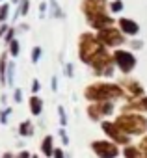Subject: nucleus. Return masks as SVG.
<instances>
[{"label":"nucleus","instance_id":"f257e3e1","mask_svg":"<svg viewBox=\"0 0 147 158\" xmlns=\"http://www.w3.org/2000/svg\"><path fill=\"white\" fill-rule=\"evenodd\" d=\"M84 99L88 102H116L125 99V89L117 84V82H104V80H97L91 82L90 86L84 88Z\"/></svg>","mask_w":147,"mask_h":158},{"label":"nucleus","instance_id":"f03ea898","mask_svg":"<svg viewBox=\"0 0 147 158\" xmlns=\"http://www.w3.org/2000/svg\"><path fill=\"white\" fill-rule=\"evenodd\" d=\"M116 125L127 136H145L147 134V117L138 112H121L116 119Z\"/></svg>","mask_w":147,"mask_h":158},{"label":"nucleus","instance_id":"7ed1b4c3","mask_svg":"<svg viewBox=\"0 0 147 158\" xmlns=\"http://www.w3.org/2000/svg\"><path fill=\"white\" fill-rule=\"evenodd\" d=\"M104 48V45L97 39L95 32H82L77 39V54H78V60L82 63H90L101 50Z\"/></svg>","mask_w":147,"mask_h":158},{"label":"nucleus","instance_id":"20e7f679","mask_svg":"<svg viewBox=\"0 0 147 158\" xmlns=\"http://www.w3.org/2000/svg\"><path fill=\"white\" fill-rule=\"evenodd\" d=\"M88 67L91 69V73L97 78H112L116 74V71H117V67L114 63V54L106 47L88 63Z\"/></svg>","mask_w":147,"mask_h":158},{"label":"nucleus","instance_id":"39448f33","mask_svg":"<svg viewBox=\"0 0 147 158\" xmlns=\"http://www.w3.org/2000/svg\"><path fill=\"white\" fill-rule=\"evenodd\" d=\"M95 35L106 48H121L123 45L128 43V37L117 26H108L104 30H99V32H95Z\"/></svg>","mask_w":147,"mask_h":158},{"label":"nucleus","instance_id":"423d86ee","mask_svg":"<svg viewBox=\"0 0 147 158\" xmlns=\"http://www.w3.org/2000/svg\"><path fill=\"white\" fill-rule=\"evenodd\" d=\"M112 54H114V63H116L117 71L123 76H130V73L138 65V58L134 56V52L127 50V48H114Z\"/></svg>","mask_w":147,"mask_h":158},{"label":"nucleus","instance_id":"0eeeda50","mask_svg":"<svg viewBox=\"0 0 147 158\" xmlns=\"http://www.w3.org/2000/svg\"><path fill=\"white\" fill-rule=\"evenodd\" d=\"M116 112V102H88L86 114L93 123H101L106 117L114 115Z\"/></svg>","mask_w":147,"mask_h":158},{"label":"nucleus","instance_id":"6e6552de","mask_svg":"<svg viewBox=\"0 0 147 158\" xmlns=\"http://www.w3.org/2000/svg\"><path fill=\"white\" fill-rule=\"evenodd\" d=\"M101 130L104 132V136L108 138V139H112L114 143H117L119 147H127V145H130V136H127L117 125H116V121H108V119H104V121H101Z\"/></svg>","mask_w":147,"mask_h":158},{"label":"nucleus","instance_id":"1a4fd4ad","mask_svg":"<svg viewBox=\"0 0 147 158\" xmlns=\"http://www.w3.org/2000/svg\"><path fill=\"white\" fill-rule=\"evenodd\" d=\"M90 147L97 158H117L121 154L119 145L114 143L112 139H95L90 143Z\"/></svg>","mask_w":147,"mask_h":158},{"label":"nucleus","instance_id":"9d476101","mask_svg":"<svg viewBox=\"0 0 147 158\" xmlns=\"http://www.w3.org/2000/svg\"><path fill=\"white\" fill-rule=\"evenodd\" d=\"M117 84L125 89L127 101H134V99H140V97L145 95V88L141 86V82H138L136 78H132V76H121L117 80Z\"/></svg>","mask_w":147,"mask_h":158},{"label":"nucleus","instance_id":"9b49d317","mask_svg":"<svg viewBox=\"0 0 147 158\" xmlns=\"http://www.w3.org/2000/svg\"><path fill=\"white\" fill-rule=\"evenodd\" d=\"M80 11H82L84 19H91V17H97V15L110 13L108 11V0H82Z\"/></svg>","mask_w":147,"mask_h":158},{"label":"nucleus","instance_id":"f8f14e48","mask_svg":"<svg viewBox=\"0 0 147 158\" xmlns=\"http://www.w3.org/2000/svg\"><path fill=\"white\" fill-rule=\"evenodd\" d=\"M116 26L127 35V37H140V32H141V26L138 24V21H134L132 17H125V15H119V19L116 21Z\"/></svg>","mask_w":147,"mask_h":158},{"label":"nucleus","instance_id":"ddd939ff","mask_svg":"<svg viewBox=\"0 0 147 158\" xmlns=\"http://www.w3.org/2000/svg\"><path fill=\"white\" fill-rule=\"evenodd\" d=\"M116 17L110 15V13H104V15H97V17H91V19H86V24L91 32H99V30H104L108 26H116Z\"/></svg>","mask_w":147,"mask_h":158},{"label":"nucleus","instance_id":"4468645a","mask_svg":"<svg viewBox=\"0 0 147 158\" xmlns=\"http://www.w3.org/2000/svg\"><path fill=\"white\" fill-rule=\"evenodd\" d=\"M121 112H138V114H147V95L134 99V101H127L121 106Z\"/></svg>","mask_w":147,"mask_h":158},{"label":"nucleus","instance_id":"2eb2a0df","mask_svg":"<svg viewBox=\"0 0 147 158\" xmlns=\"http://www.w3.org/2000/svg\"><path fill=\"white\" fill-rule=\"evenodd\" d=\"M43 108H45L43 99L39 95H30V99H28V110H30V114L34 117H39L43 114Z\"/></svg>","mask_w":147,"mask_h":158},{"label":"nucleus","instance_id":"dca6fc26","mask_svg":"<svg viewBox=\"0 0 147 158\" xmlns=\"http://www.w3.org/2000/svg\"><path fill=\"white\" fill-rule=\"evenodd\" d=\"M8 65H10V54L8 50L0 52V86H8V80H6V74H8Z\"/></svg>","mask_w":147,"mask_h":158},{"label":"nucleus","instance_id":"f3484780","mask_svg":"<svg viewBox=\"0 0 147 158\" xmlns=\"http://www.w3.org/2000/svg\"><path fill=\"white\" fill-rule=\"evenodd\" d=\"M28 15H30V0H23L19 6H15V11H13L11 21L17 24L21 21V17H28Z\"/></svg>","mask_w":147,"mask_h":158},{"label":"nucleus","instance_id":"a211bd4d","mask_svg":"<svg viewBox=\"0 0 147 158\" xmlns=\"http://www.w3.org/2000/svg\"><path fill=\"white\" fill-rule=\"evenodd\" d=\"M41 154L45 156V158H52V154H54V138L50 136V134H47L43 139H41Z\"/></svg>","mask_w":147,"mask_h":158},{"label":"nucleus","instance_id":"6ab92c4d","mask_svg":"<svg viewBox=\"0 0 147 158\" xmlns=\"http://www.w3.org/2000/svg\"><path fill=\"white\" fill-rule=\"evenodd\" d=\"M17 132H19V136H23V138H32V136L36 134V127H34V123H32L30 119H24V121H21Z\"/></svg>","mask_w":147,"mask_h":158},{"label":"nucleus","instance_id":"aec40b11","mask_svg":"<svg viewBox=\"0 0 147 158\" xmlns=\"http://www.w3.org/2000/svg\"><path fill=\"white\" fill-rule=\"evenodd\" d=\"M121 154H123V158H141L143 156V151L138 147V145H127V147H123V151H121Z\"/></svg>","mask_w":147,"mask_h":158},{"label":"nucleus","instance_id":"412c9836","mask_svg":"<svg viewBox=\"0 0 147 158\" xmlns=\"http://www.w3.org/2000/svg\"><path fill=\"white\" fill-rule=\"evenodd\" d=\"M123 10H125V2L123 0H110L108 2V11H110V15H121L123 13Z\"/></svg>","mask_w":147,"mask_h":158},{"label":"nucleus","instance_id":"4be33fe9","mask_svg":"<svg viewBox=\"0 0 147 158\" xmlns=\"http://www.w3.org/2000/svg\"><path fill=\"white\" fill-rule=\"evenodd\" d=\"M48 4H50V15H52V19L63 21V19H65V13H63L61 6L58 4V0H48Z\"/></svg>","mask_w":147,"mask_h":158},{"label":"nucleus","instance_id":"5701e85b","mask_svg":"<svg viewBox=\"0 0 147 158\" xmlns=\"http://www.w3.org/2000/svg\"><path fill=\"white\" fill-rule=\"evenodd\" d=\"M15 73H17L15 60H10V65H8V74H6V80H8V86H10V88H15Z\"/></svg>","mask_w":147,"mask_h":158},{"label":"nucleus","instance_id":"b1692460","mask_svg":"<svg viewBox=\"0 0 147 158\" xmlns=\"http://www.w3.org/2000/svg\"><path fill=\"white\" fill-rule=\"evenodd\" d=\"M41 58H43V47L34 45V47L30 48V61H32V65H37V63L41 61Z\"/></svg>","mask_w":147,"mask_h":158},{"label":"nucleus","instance_id":"393cba45","mask_svg":"<svg viewBox=\"0 0 147 158\" xmlns=\"http://www.w3.org/2000/svg\"><path fill=\"white\" fill-rule=\"evenodd\" d=\"M8 54H10V58H19V54H21V41L19 39H13L10 45H8Z\"/></svg>","mask_w":147,"mask_h":158},{"label":"nucleus","instance_id":"a878e982","mask_svg":"<svg viewBox=\"0 0 147 158\" xmlns=\"http://www.w3.org/2000/svg\"><path fill=\"white\" fill-rule=\"evenodd\" d=\"M10 11H11V4H10V2L0 4V24L8 23V19H10Z\"/></svg>","mask_w":147,"mask_h":158},{"label":"nucleus","instance_id":"bb28decb","mask_svg":"<svg viewBox=\"0 0 147 158\" xmlns=\"http://www.w3.org/2000/svg\"><path fill=\"white\" fill-rule=\"evenodd\" d=\"M17 34H19V32H17V28H15V26H10V30L6 32V35H4V39H2V41L6 43V47H8L13 39H17Z\"/></svg>","mask_w":147,"mask_h":158},{"label":"nucleus","instance_id":"cd10ccee","mask_svg":"<svg viewBox=\"0 0 147 158\" xmlns=\"http://www.w3.org/2000/svg\"><path fill=\"white\" fill-rule=\"evenodd\" d=\"M48 10H50V4H48V0H41L39 2V19L41 21H45V17H47V13H48Z\"/></svg>","mask_w":147,"mask_h":158},{"label":"nucleus","instance_id":"c85d7f7f","mask_svg":"<svg viewBox=\"0 0 147 158\" xmlns=\"http://www.w3.org/2000/svg\"><path fill=\"white\" fill-rule=\"evenodd\" d=\"M128 47H130L132 52H134V50H141V48L145 47V43H143V39H140V37H132V39H128Z\"/></svg>","mask_w":147,"mask_h":158},{"label":"nucleus","instance_id":"c756f323","mask_svg":"<svg viewBox=\"0 0 147 158\" xmlns=\"http://www.w3.org/2000/svg\"><path fill=\"white\" fill-rule=\"evenodd\" d=\"M63 74H65L67 78H73V76H75V63H71V61L63 63Z\"/></svg>","mask_w":147,"mask_h":158},{"label":"nucleus","instance_id":"7c9ffc66","mask_svg":"<svg viewBox=\"0 0 147 158\" xmlns=\"http://www.w3.org/2000/svg\"><path fill=\"white\" fill-rule=\"evenodd\" d=\"M11 112H13V110H11L10 106H6L4 110H0V125H8V117H10Z\"/></svg>","mask_w":147,"mask_h":158},{"label":"nucleus","instance_id":"2f4dec72","mask_svg":"<svg viewBox=\"0 0 147 158\" xmlns=\"http://www.w3.org/2000/svg\"><path fill=\"white\" fill-rule=\"evenodd\" d=\"M58 117H60V127H67V114H65V108L63 106H58Z\"/></svg>","mask_w":147,"mask_h":158},{"label":"nucleus","instance_id":"473e14b6","mask_svg":"<svg viewBox=\"0 0 147 158\" xmlns=\"http://www.w3.org/2000/svg\"><path fill=\"white\" fill-rule=\"evenodd\" d=\"M13 101H15V104L23 102V89L21 88H13Z\"/></svg>","mask_w":147,"mask_h":158},{"label":"nucleus","instance_id":"72a5a7b5","mask_svg":"<svg viewBox=\"0 0 147 158\" xmlns=\"http://www.w3.org/2000/svg\"><path fill=\"white\" fill-rule=\"evenodd\" d=\"M30 91H32L34 95H37V93L41 91V82L37 80V78H34V80H32V88H30Z\"/></svg>","mask_w":147,"mask_h":158},{"label":"nucleus","instance_id":"f704fd0d","mask_svg":"<svg viewBox=\"0 0 147 158\" xmlns=\"http://www.w3.org/2000/svg\"><path fill=\"white\" fill-rule=\"evenodd\" d=\"M58 134H60V139H61V143H63V145H69V136H67V130H65L63 127L58 130Z\"/></svg>","mask_w":147,"mask_h":158},{"label":"nucleus","instance_id":"c9c22d12","mask_svg":"<svg viewBox=\"0 0 147 158\" xmlns=\"http://www.w3.org/2000/svg\"><path fill=\"white\" fill-rule=\"evenodd\" d=\"M15 28H17L19 34H21V32H30V24H28V23H17Z\"/></svg>","mask_w":147,"mask_h":158},{"label":"nucleus","instance_id":"e433bc0d","mask_svg":"<svg viewBox=\"0 0 147 158\" xmlns=\"http://www.w3.org/2000/svg\"><path fill=\"white\" fill-rule=\"evenodd\" d=\"M138 147L143 151V154H147V134H145V136H141V139H140Z\"/></svg>","mask_w":147,"mask_h":158},{"label":"nucleus","instance_id":"4c0bfd02","mask_svg":"<svg viewBox=\"0 0 147 158\" xmlns=\"http://www.w3.org/2000/svg\"><path fill=\"white\" fill-rule=\"evenodd\" d=\"M15 158H32V152L26 151V149H23V151H19V152L15 154Z\"/></svg>","mask_w":147,"mask_h":158},{"label":"nucleus","instance_id":"58836bf2","mask_svg":"<svg viewBox=\"0 0 147 158\" xmlns=\"http://www.w3.org/2000/svg\"><path fill=\"white\" fill-rule=\"evenodd\" d=\"M52 158H67V156H65V151H63V149L56 147V149H54V154H52Z\"/></svg>","mask_w":147,"mask_h":158},{"label":"nucleus","instance_id":"ea45409f","mask_svg":"<svg viewBox=\"0 0 147 158\" xmlns=\"http://www.w3.org/2000/svg\"><path fill=\"white\" fill-rule=\"evenodd\" d=\"M10 30V24L8 23H4V24H0V39H4V35H6V32Z\"/></svg>","mask_w":147,"mask_h":158},{"label":"nucleus","instance_id":"a19ab883","mask_svg":"<svg viewBox=\"0 0 147 158\" xmlns=\"http://www.w3.org/2000/svg\"><path fill=\"white\" fill-rule=\"evenodd\" d=\"M50 89H52V91H58V76H56V74L50 78Z\"/></svg>","mask_w":147,"mask_h":158},{"label":"nucleus","instance_id":"79ce46f5","mask_svg":"<svg viewBox=\"0 0 147 158\" xmlns=\"http://www.w3.org/2000/svg\"><path fill=\"white\" fill-rule=\"evenodd\" d=\"M2 158H15V154L8 151V152H4V154H2Z\"/></svg>","mask_w":147,"mask_h":158},{"label":"nucleus","instance_id":"37998d69","mask_svg":"<svg viewBox=\"0 0 147 158\" xmlns=\"http://www.w3.org/2000/svg\"><path fill=\"white\" fill-rule=\"evenodd\" d=\"M23 2V0H10V4H13V6H19Z\"/></svg>","mask_w":147,"mask_h":158},{"label":"nucleus","instance_id":"c03bdc74","mask_svg":"<svg viewBox=\"0 0 147 158\" xmlns=\"http://www.w3.org/2000/svg\"><path fill=\"white\" fill-rule=\"evenodd\" d=\"M32 158H39V156H37V154H32Z\"/></svg>","mask_w":147,"mask_h":158},{"label":"nucleus","instance_id":"a18cd8bd","mask_svg":"<svg viewBox=\"0 0 147 158\" xmlns=\"http://www.w3.org/2000/svg\"><path fill=\"white\" fill-rule=\"evenodd\" d=\"M4 2H6V0H0V4H4Z\"/></svg>","mask_w":147,"mask_h":158},{"label":"nucleus","instance_id":"49530a36","mask_svg":"<svg viewBox=\"0 0 147 158\" xmlns=\"http://www.w3.org/2000/svg\"><path fill=\"white\" fill-rule=\"evenodd\" d=\"M141 158H147V154H143V156H141Z\"/></svg>","mask_w":147,"mask_h":158}]
</instances>
